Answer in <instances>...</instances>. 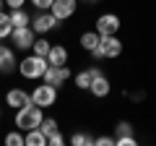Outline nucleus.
<instances>
[{"mask_svg": "<svg viewBox=\"0 0 156 146\" xmlns=\"http://www.w3.org/2000/svg\"><path fill=\"white\" fill-rule=\"evenodd\" d=\"M42 118H44V112H42V107H37L31 99L26 102V104H21L16 110V128L21 130V133H26V130L31 128H39V123H42Z\"/></svg>", "mask_w": 156, "mask_h": 146, "instance_id": "f257e3e1", "label": "nucleus"}, {"mask_svg": "<svg viewBox=\"0 0 156 146\" xmlns=\"http://www.w3.org/2000/svg\"><path fill=\"white\" fill-rule=\"evenodd\" d=\"M44 68H47V57H39V55H26L21 63H18V73H21L23 78H29V81H37V78H42V73H44Z\"/></svg>", "mask_w": 156, "mask_h": 146, "instance_id": "f03ea898", "label": "nucleus"}, {"mask_svg": "<svg viewBox=\"0 0 156 146\" xmlns=\"http://www.w3.org/2000/svg\"><path fill=\"white\" fill-rule=\"evenodd\" d=\"M29 97H31V102H34L37 107L44 110V107H52V104L57 102V89L42 81V86H34V91H29Z\"/></svg>", "mask_w": 156, "mask_h": 146, "instance_id": "7ed1b4c3", "label": "nucleus"}, {"mask_svg": "<svg viewBox=\"0 0 156 146\" xmlns=\"http://www.w3.org/2000/svg\"><path fill=\"white\" fill-rule=\"evenodd\" d=\"M122 39L117 37V34H107V37H99V47L96 50L101 52V57H107V60H112V57H120L122 55Z\"/></svg>", "mask_w": 156, "mask_h": 146, "instance_id": "20e7f679", "label": "nucleus"}, {"mask_svg": "<svg viewBox=\"0 0 156 146\" xmlns=\"http://www.w3.org/2000/svg\"><path fill=\"white\" fill-rule=\"evenodd\" d=\"M8 39L13 42V47H16V50H31V45H34V39H37V31H34L31 26H16L11 31V37H8Z\"/></svg>", "mask_w": 156, "mask_h": 146, "instance_id": "39448f33", "label": "nucleus"}, {"mask_svg": "<svg viewBox=\"0 0 156 146\" xmlns=\"http://www.w3.org/2000/svg\"><path fill=\"white\" fill-rule=\"evenodd\" d=\"M68 78H70V68L68 65H47L44 73H42V81L50 84V86H55V89H60Z\"/></svg>", "mask_w": 156, "mask_h": 146, "instance_id": "423d86ee", "label": "nucleus"}, {"mask_svg": "<svg viewBox=\"0 0 156 146\" xmlns=\"http://www.w3.org/2000/svg\"><path fill=\"white\" fill-rule=\"evenodd\" d=\"M120 26H122V21H120L117 13H101V16L96 18V34H99V37L117 34V31H120Z\"/></svg>", "mask_w": 156, "mask_h": 146, "instance_id": "0eeeda50", "label": "nucleus"}, {"mask_svg": "<svg viewBox=\"0 0 156 146\" xmlns=\"http://www.w3.org/2000/svg\"><path fill=\"white\" fill-rule=\"evenodd\" d=\"M57 24H60V21H57L50 11H39L37 16L31 18V24H29V26H31L37 34H50L52 29H57Z\"/></svg>", "mask_w": 156, "mask_h": 146, "instance_id": "6e6552de", "label": "nucleus"}, {"mask_svg": "<svg viewBox=\"0 0 156 146\" xmlns=\"http://www.w3.org/2000/svg\"><path fill=\"white\" fill-rule=\"evenodd\" d=\"M78 11V0H55L50 5V13L57 18V21H68V18H73Z\"/></svg>", "mask_w": 156, "mask_h": 146, "instance_id": "1a4fd4ad", "label": "nucleus"}, {"mask_svg": "<svg viewBox=\"0 0 156 146\" xmlns=\"http://www.w3.org/2000/svg\"><path fill=\"white\" fill-rule=\"evenodd\" d=\"M18 71V60H16V50L8 45H0V73H13Z\"/></svg>", "mask_w": 156, "mask_h": 146, "instance_id": "9d476101", "label": "nucleus"}, {"mask_svg": "<svg viewBox=\"0 0 156 146\" xmlns=\"http://www.w3.org/2000/svg\"><path fill=\"white\" fill-rule=\"evenodd\" d=\"M89 91L96 97V99H104V97H109V91H112V84H109V78L104 76V71H101V73H96L94 78H91V84H89Z\"/></svg>", "mask_w": 156, "mask_h": 146, "instance_id": "9b49d317", "label": "nucleus"}, {"mask_svg": "<svg viewBox=\"0 0 156 146\" xmlns=\"http://www.w3.org/2000/svg\"><path fill=\"white\" fill-rule=\"evenodd\" d=\"M29 99H31V97H29V91L18 89V86L8 89V94H5V104H8V107H13V110H18L21 104H26Z\"/></svg>", "mask_w": 156, "mask_h": 146, "instance_id": "f8f14e48", "label": "nucleus"}, {"mask_svg": "<svg viewBox=\"0 0 156 146\" xmlns=\"http://www.w3.org/2000/svg\"><path fill=\"white\" fill-rule=\"evenodd\" d=\"M47 65H68V50L62 45H52L47 52Z\"/></svg>", "mask_w": 156, "mask_h": 146, "instance_id": "ddd939ff", "label": "nucleus"}, {"mask_svg": "<svg viewBox=\"0 0 156 146\" xmlns=\"http://www.w3.org/2000/svg\"><path fill=\"white\" fill-rule=\"evenodd\" d=\"M96 73H101V68H96V65H91V68H86V71L76 73V86L81 91H86V89H89V84H91V78H94Z\"/></svg>", "mask_w": 156, "mask_h": 146, "instance_id": "4468645a", "label": "nucleus"}, {"mask_svg": "<svg viewBox=\"0 0 156 146\" xmlns=\"http://www.w3.org/2000/svg\"><path fill=\"white\" fill-rule=\"evenodd\" d=\"M23 146H47V136L39 128H31L23 133Z\"/></svg>", "mask_w": 156, "mask_h": 146, "instance_id": "2eb2a0df", "label": "nucleus"}, {"mask_svg": "<svg viewBox=\"0 0 156 146\" xmlns=\"http://www.w3.org/2000/svg\"><path fill=\"white\" fill-rule=\"evenodd\" d=\"M78 45L83 47L86 52L96 50V45H99V34H96V29H94V31H83V34H81V39H78Z\"/></svg>", "mask_w": 156, "mask_h": 146, "instance_id": "dca6fc26", "label": "nucleus"}, {"mask_svg": "<svg viewBox=\"0 0 156 146\" xmlns=\"http://www.w3.org/2000/svg\"><path fill=\"white\" fill-rule=\"evenodd\" d=\"M8 16H11L13 29H16V26H29V24H31V16H29V13L23 11V8H13V11L8 13Z\"/></svg>", "mask_w": 156, "mask_h": 146, "instance_id": "f3484780", "label": "nucleus"}, {"mask_svg": "<svg viewBox=\"0 0 156 146\" xmlns=\"http://www.w3.org/2000/svg\"><path fill=\"white\" fill-rule=\"evenodd\" d=\"M50 47H52V42L47 39L44 34H42V39H34V45H31V52H34V55H39V57H47Z\"/></svg>", "mask_w": 156, "mask_h": 146, "instance_id": "a211bd4d", "label": "nucleus"}, {"mask_svg": "<svg viewBox=\"0 0 156 146\" xmlns=\"http://www.w3.org/2000/svg\"><path fill=\"white\" fill-rule=\"evenodd\" d=\"M68 141H70L73 146H91V144H94L91 133H86V130H76V133H73V136H70Z\"/></svg>", "mask_w": 156, "mask_h": 146, "instance_id": "6ab92c4d", "label": "nucleus"}, {"mask_svg": "<svg viewBox=\"0 0 156 146\" xmlns=\"http://www.w3.org/2000/svg\"><path fill=\"white\" fill-rule=\"evenodd\" d=\"M13 31V24H11V16L5 11H0V39H8Z\"/></svg>", "mask_w": 156, "mask_h": 146, "instance_id": "aec40b11", "label": "nucleus"}, {"mask_svg": "<svg viewBox=\"0 0 156 146\" xmlns=\"http://www.w3.org/2000/svg\"><path fill=\"white\" fill-rule=\"evenodd\" d=\"M39 130H42L44 136H52L55 130H60V128H57V120H55V118H42V123H39Z\"/></svg>", "mask_w": 156, "mask_h": 146, "instance_id": "412c9836", "label": "nucleus"}, {"mask_svg": "<svg viewBox=\"0 0 156 146\" xmlns=\"http://www.w3.org/2000/svg\"><path fill=\"white\" fill-rule=\"evenodd\" d=\"M5 146H23V133L21 130H11V133H5Z\"/></svg>", "mask_w": 156, "mask_h": 146, "instance_id": "4be33fe9", "label": "nucleus"}, {"mask_svg": "<svg viewBox=\"0 0 156 146\" xmlns=\"http://www.w3.org/2000/svg\"><path fill=\"white\" fill-rule=\"evenodd\" d=\"M115 133L117 136H130L133 133V123H130V120H120V123L115 125Z\"/></svg>", "mask_w": 156, "mask_h": 146, "instance_id": "5701e85b", "label": "nucleus"}, {"mask_svg": "<svg viewBox=\"0 0 156 146\" xmlns=\"http://www.w3.org/2000/svg\"><path fill=\"white\" fill-rule=\"evenodd\" d=\"M138 141H135V136H115V146H135Z\"/></svg>", "mask_w": 156, "mask_h": 146, "instance_id": "b1692460", "label": "nucleus"}, {"mask_svg": "<svg viewBox=\"0 0 156 146\" xmlns=\"http://www.w3.org/2000/svg\"><path fill=\"white\" fill-rule=\"evenodd\" d=\"M65 141H68V138H65V136L60 133V130H55L52 136H47V146H62Z\"/></svg>", "mask_w": 156, "mask_h": 146, "instance_id": "393cba45", "label": "nucleus"}, {"mask_svg": "<svg viewBox=\"0 0 156 146\" xmlns=\"http://www.w3.org/2000/svg\"><path fill=\"white\" fill-rule=\"evenodd\" d=\"M29 3H31L37 11H50V5L55 3V0H29Z\"/></svg>", "mask_w": 156, "mask_h": 146, "instance_id": "a878e982", "label": "nucleus"}, {"mask_svg": "<svg viewBox=\"0 0 156 146\" xmlns=\"http://www.w3.org/2000/svg\"><path fill=\"white\" fill-rule=\"evenodd\" d=\"M96 146H115V136H99V138H94Z\"/></svg>", "mask_w": 156, "mask_h": 146, "instance_id": "bb28decb", "label": "nucleus"}, {"mask_svg": "<svg viewBox=\"0 0 156 146\" xmlns=\"http://www.w3.org/2000/svg\"><path fill=\"white\" fill-rule=\"evenodd\" d=\"M5 5L13 11V8H23V5H26V0H5Z\"/></svg>", "mask_w": 156, "mask_h": 146, "instance_id": "cd10ccee", "label": "nucleus"}, {"mask_svg": "<svg viewBox=\"0 0 156 146\" xmlns=\"http://www.w3.org/2000/svg\"><path fill=\"white\" fill-rule=\"evenodd\" d=\"M78 3H89V5H96L99 0H78Z\"/></svg>", "mask_w": 156, "mask_h": 146, "instance_id": "c85d7f7f", "label": "nucleus"}, {"mask_svg": "<svg viewBox=\"0 0 156 146\" xmlns=\"http://www.w3.org/2000/svg\"><path fill=\"white\" fill-rule=\"evenodd\" d=\"M3 5H5V0H0V11H3Z\"/></svg>", "mask_w": 156, "mask_h": 146, "instance_id": "c756f323", "label": "nucleus"}, {"mask_svg": "<svg viewBox=\"0 0 156 146\" xmlns=\"http://www.w3.org/2000/svg\"><path fill=\"white\" fill-rule=\"evenodd\" d=\"M0 120H3V110H0Z\"/></svg>", "mask_w": 156, "mask_h": 146, "instance_id": "7c9ffc66", "label": "nucleus"}]
</instances>
